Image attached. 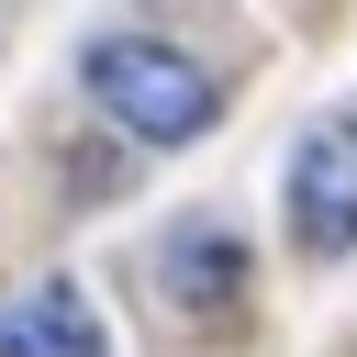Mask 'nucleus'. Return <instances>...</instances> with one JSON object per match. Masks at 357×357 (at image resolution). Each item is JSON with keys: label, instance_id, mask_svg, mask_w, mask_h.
<instances>
[{"label": "nucleus", "instance_id": "f257e3e1", "mask_svg": "<svg viewBox=\"0 0 357 357\" xmlns=\"http://www.w3.org/2000/svg\"><path fill=\"white\" fill-rule=\"evenodd\" d=\"M78 78H89V100H100L134 145H190V134H212V112H223V78H212L201 56H178L167 33H100V45L78 56Z\"/></svg>", "mask_w": 357, "mask_h": 357}, {"label": "nucleus", "instance_id": "f03ea898", "mask_svg": "<svg viewBox=\"0 0 357 357\" xmlns=\"http://www.w3.org/2000/svg\"><path fill=\"white\" fill-rule=\"evenodd\" d=\"M290 234L312 257H346L357 245V112H324L290 145Z\"/></svg>", "mask_w": 357, "mask_h": 357}, {"label": "nucleus", "instance_id": "7ed1b4c3", "mask_svg": "<svg viewBox=\"0 0 357 357\" xmlns=\"http://www.w3.org/2000/svg\"><path fill=\"white\" fill-rule=\"evenodd\" d=\"M0 357H112V346H100L89 290H78V279H45V290H22V301L0 312Z\"/></svg>", "mask_w": 357, "mask_h": 357}, {"label": "nucleus", "instance_id": "20e7f679", "mask_svg": "<svg viewBox=\"0 0 357 357\" xmlns=\"http://www.w3.org/2000/svg\"><path fill=\"white\" fill-rule=\"evenodd\" d=\"M234 290H245L234 223H178V234H167V301H178V312H212V301H234Z\"/></svg>", "mask_w": 357, "mask_h": 357}]
</instances>
